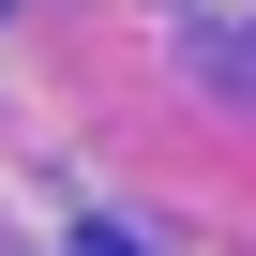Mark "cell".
I'll return each instance as SVG.
<instances>
[{
  "label": "cell",
  "mask_w": 256,
  "mask_h": 256,
  "mask_svg": "<svg viewBox=\"0 0 256 256\" xmlns=\"http://www.w3.org/2000/svg\"><path fill=\"white\" fill-rule=\"evenodd\" d=\"M76 256H136V241H120V226H90V241H76Z\"/></svg>",
  "instance_id": "obj_1"
}]
</instances>
